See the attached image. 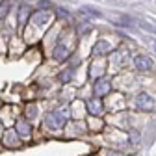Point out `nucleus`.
I'll use <instances>...</instances> for the list:
<instances>
[{
  "mask_svg": "<svg viewBox=\"0 0 156 156\" xmlns=\"http://www.w3.org/2000/svg\"><path fill=\"white\" fill-rule=\"evenodd\" d=\"M87 112H89L91 115H99V113L102 112V102H101L99 99H91V101L87 102Z\"/></svg>",
  "mask_w": 156,
  "mask_h": 156,
  "instance_id": "6",
  "label": "nucleus"
},
{
  "mask_svg": "<svg viewBox=\"0 0 156 156\" xmlns=\"http://www.w3.org/2000/svg\"><path fill=\"white\" fill-rule=\"evenodd\" d=\"M19 134L21 136H30V125L24 121H19Z\"/></svg>",
  "mask_w": 156,
  "mask_h": 156,
  "instance_id": "10",
  "label": "nucleus"
},
{
  "mask_svg": "<svg viewBox=\"0 0 156 156\" xmlns=\"http://www.w3.org/2000/svg\"><path fill=\"white\" fill-rule=\"evenodd\" d=\"M52 56L56 58L58 62H63L65 58H69V48H67V47H63V45L60 43V45H56V47H54V50H52Z\"/></svg>",
  "mask_w": 156,
  "mask_h": 156,
  "instance_id": "5",
  "label": "nucleus"
},
{
  "mask_svg": "<svg viewBox=\"0 0 156 156\" xmlns=\"http://www.w3.org/2000/svg\"><path fill=\"white\" fill-rule=\"evenodd\" d=\"M93 91H95L97 97H104L106 93H110V80L108 78H99V80L95 82Z\"/></svg>",
  "mask_w": 156,
  "mask_h": 156,
  "instance_id": "3",
  "label": "nucleus"
},
{
  "mask_svg": "<svg viewBox=\"0 0 156 156\" xmlns=\"http://www.w3.org/2000/svg\"><path fill=\"white\" fill-rule=\"evenodd\" d=\"M128 136H130L128 140H130V143H132V145H138V143H140V140H141V136H140V132H138V130H130V132H128Z\"/></svg>",
  "mask_w": 156,
  "mask_h": 156,
  "instance_id": "9",
  "label": "nucleus"
},
{
  "mask_svg": "<svg viewBox=\"0 0 156 156\" xmlns=\"http://www.w3.org/2000/svg\"><path fill=\"white\" fill-rule=\"evenodd\" d=\"M136 106H138L140 110H145V112H149V110H152V108H154L152 99H151L147 93H140L138 97H136Z\"/></svg>",
  "mask_w": 156,
  "mask_h": 156,
  "instance_id": "1",
  "label": "nucleus"
},
{
  "mask_svg": "<svg viewBox=\"0 0 156 156\" xmlns=\"http://www.w3.org/2000/svg\"><path fill=\"white\" fill-rule=\"evenodd\" d=\"M134 63H136V69H138V71H143V73H147V71L152 69L151 58H147V56H143V54L136 56V58H134Z\"/></svg>",
  "mask_w": 156,
  "mask_h": 156,
  "instance_id": "2",
  "label": "nucleus"
},
{
  "mask_svg": "<svg viewBox=\"0 0 156 156\" xmlns=\"http://www.w3.org/2000/svg\"><path fill=\"white\" fill-rule=\"evenodd\" d=\"M71 73H73V71H63V74L60 76V78H62V82H69V80H71V78H73Z\"/></svg>",
  "mask_w": 156,
  "mask_h": 156,
  "instance_id": "11",
  "label": "nucleus"
},
{
  "mask_svg": "<svg viewBox=\"0 0 156 156\" xmlns=\"http://www.w3.org/2000/svg\"><path fill=\"white\" fill-rule=\"evenodd\" d=\"M9 8H11V0H2L0 2V19H4L9 13Z\"/></svg>",
  "mask_w": 156,
  "mask_h": 156,
  "instance_id": "8",
  "label": "nucleus"
},
{
  "mask_svg": "<svg viewBox=\"0 0 156 156\" xmlns=\"http://www.w3.org/2000/svg\"><path fill=\"white\" fill-rule=\"evenodd\" d=\"M47 123H48L50 128H62V126L65 125V117L60 115V113H50V115L47 117Z\"/></svg>",
  "mask_w": 156,
  "mask_h": 156,
  "instance_id": "4",
  "label": "nucleus"
},
{
  "mask_svg": "<svg viewBox=\"0 0 156 156\" xmlns=\"http://www.w3.org/2000/svg\"><path fill=\"white\" fill-rule=\"evenodd\" d=\"M41 6H43V8H48V6H50V2H47V0H43V2H41Z\"/></svg>",
  "mask_w": 156,
  "mask_h": 156,
  "instance_id": "12",
  "label": "nucleus"
},
{
  "mask_svg": "<svg viewBox=\"0 0 156 156\" xmlns=\"http://www.w3.org/2000/svg\"><path fill=\"white\" fill-rule=\"evenodd\" d=\"M48 19H50V13H48V11H39V15L34 17V23H35L37 26H43L45 23H48Z\"/></svg>",
  "mask_w": 156,
  "mask_h": 156,
  "instance_id": "7",
  "label": "nucleus"
}]
</instances>
